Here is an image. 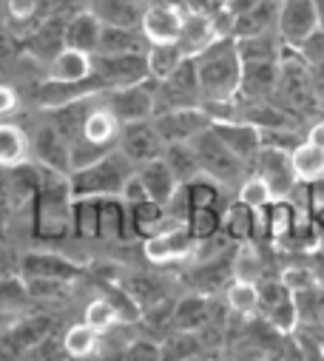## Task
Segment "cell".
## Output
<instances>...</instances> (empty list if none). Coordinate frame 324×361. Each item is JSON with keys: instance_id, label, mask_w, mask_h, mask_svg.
<instances>
[{"instance_id": "ee69618b", "label": "cell", "mask_w": 324, "mask_h": 361, "mask_svg": "<svg viewBox=\"0 0 324 361\" xmlns=\"http://www.w3.org/2000/svg\"><path fill=\"white\" fill-rule=\"evenodd\" d=\"M321 355H324V350H321Z\"/></svg>"}, {"instance_id": "484cf974", "label": "cell", "mask_w": 324, "mask_h": 361, "mask_svg": "<svg viewBox=\"0 0 324 361\" xmlns=\"http://www.w3.org/2000/svg\"><path fill=\"white\" fill-rule=\"evenodd\" d=\"M162 159H166V165L171 168V173L177 176L180 185H188L191 179L202 176L191 142H168L166 148H162Z\"/></svg>"}, {"instance_id": "52a82bcc", "label": "cell", "mask_w": 324, "mask_h": 361, "mask_svg": "<svg viewBox=\"0 0 324 361\" xmlns=\"http://www.w3.org/2000/svg\"><path fill=\"white\" fill-rule=\"evenodd\" d=\"M100 97L103 106L120 120V126L142 123L154 117V85H148V80L128 88H117V92H106Z\"/></svg>"}, {"instance_id": "44dd1931", "label": "cell", "mask_w": 324, "mask_h": 361, "mask_svg": "<svg viewBox=\"0 0 324 361\" xmlns=\"http://www.w3.org/2000/svg\"><path fill=\"white\" fill-rule=\"evenodd\" d=\"M219 35L216 29V18H205V15H185V23H182V35L177 40V46L182 49L185 60H194L199 57Z\"/></svg>"}, {"instance_id": "7a4b0ae2", "label": "cell", "mask_w": 324, "mask_h": 361, "mask_svg": "<svg viewBox=\"0 0 324 361\" xmlns=\"http://www.w3.org/2000/svg\"><path fill=\"white\" fill-rule=\"evenodd\" d=\"M71 188L68 176L37 162V194H35V233L43 239L63 236L71 228Z\"/></svg>"}, {"instance_id": "7c38bea8", "label": "cell", "mask_w": 324, "mask_h": 361, "mask_svg": "<svg viewBox=\"0 0 324 361\" xmlns=\"http://www.w3.org/2000/svg\"><path fill=\"white\" fill-rule=\"evenodd\" d=\"M182 23H185V15L180 12V6L151 4V6H145L142 18H139V32L151 46L154 43H177L182 35Z\"/></svg>"}, {"instance_id": "6da1fadb", "label": "cell", "mask_w": 324, "mask_h": 361, "mask_svg": "<svg viewBox=\"0 0 324 361\" xmlns=\"http://www.w3.org/2000/svg\"><path fill=\"white\" fill-rule=\"evenodd\" d=\"M242 66L245 60L239 54V46L228 37H216L199 57H194L199 94L213 103H228L239 92Z\"/></svg>"}, {"instance_id": "4fadbf2b", "label": "cell", "mask_w": 324, "mask_h": 361, "mask_svg": "<svg viewBox=\"0 0 324 361\" xmlns=\"http://www.w3.org/2000/svg\"><path fill=\"white\" fill-rule=\"evenodd\" d=\"M259 307L265 310L268 322L282 330V333H290L299 322V302L296 296L282 285V282H259Z\"/></svg>"}, {"instance_id": "ffe728a7", "label": "cell", "mask_w": 324, "mask_h": 361, "mask_svg": "<svg viewBox=\"0 0 324 361\" xmlns=\"http://www.w3.org/2000/svg\"><path fill=\"white\" fill-rule=\"evenodd\" d=\"M100 32H103V23L100 18L86 9V12H77L74 18L66 20V29H63V46L66 49H77V51H86V54H97V46H100Z\"/></svg>"}, {"instance_id": "3957f363", "label": "cell", "mask_w": 324, "mask_h": 361, "mask_svg": "<svg viewBox=\"0 0 324 361\" xmlns=\"http://www.w3.org/2000/svg\"><path fill=\"white\" fill-rule=\"evenodd\" d=\"M137 168L114 148L106 157H100L97 162L77 168L68 173V188L74 200H106V197H120L125 179L134 173Z\"/></svg>"}, {"instance_id": "4316f807", "label": "cell", "mask_w": 324, "mask_h": 361, "mask_svg": "<svg viewBox=\"0 0 324 361\" xmlns=\"http://www.w3.org/2000/svg\"><path fill=\"white\" fill-rule=\"evenodd\" d=\"M63 350L71 361H86L100 350V333L92 330L86 322H77L63 333Z\"/></svg>"}, {"instance_id": "ba28073f", "label": "cell", "mask_w": 324, "mask_h": 361, "mask_svg": "<svg viewBox=\"0 0 324 361\" xmlns=\"http://www.w3.org/2000/svg\"><path fill=\"white\" fill-rule=\"evenodd\" d=\"M162 148L166 142L159 140L156 128H154V120H142V123H128L120 128V137H117V151L137 168L142 162H151L156 157H162Z\"/></svg>"}, {"instance_id": "4dcf8cb0", "label": "cell", "mask_w": 324, "mask_h": 361, "mask_svg": "<svg viewBox=\"0 0 324 361\" xmlns=\"http://www.w3.org/2000/svg\"><path fill=\"white\" fill-rule=\"evenodd\" d=\"M262 279V259L251 245H242L236 250L233 259V282H248V285H259Z\"/></svg>"}, {"instance_id": "d6986e66", "label": "cell", "mask_w": 324, "mask_h": 361, "mask_svg": "<svg viewBox=\"0 0 324 361\" xmlns=\"http://www.w3.org/2000/svg\"><path fill=\"white\" fill-rule=\"evenodd\" d=\"M137 179L142 183L148 200L156 202V205H162V208H166V205L177 197V191H180L177 176L171 173V168L166 165V159H162V157L137 165Z\"/></svg>"}, {"instance_id": "ac0fdd59", "label": "cell", "mask_w": 324, "mask_h": 361, "mask_svg": "<svg viewBox=\"0 0 324 361\" xmlns=\"http://www.w3.org/2000/svg\"><path fill=\"white\" fill-rule=\"evenodd\" d=\"M54 333V319L51 316H23L18 322L9 324L6 336H4V350L20 355V353H29L35 350L40 341H46L49 336Z\"/></svg>"}, {"instance_id": "cb8c5ba5", "label": "cell", "mask_w": 324, "mask_h": 361, "mask_svg": "<svg viewBox=\"0 0 324 361\" xmlns=\"http://www.w3.org/2000/svg\"><path fill=\"white\" fill-rule=\"evenodd\" d=\"M92 12L100 18L103 26H139V18L145 12V6L139 0H94Z\"/></svg>"}, {"instance_id": "277c9868", "label": "cell", "mask_w": 324, "mask_h": 361, "mask_svg": "<svg viewBox=\"0 0 324 361\" xmlns=\"http://www.w3.org/2000/svg\"><path fill=\"white\" fill-rule=\"evenodd\" d=\"M92 77L100 82L103 94L151 80L145 51H137V54H94L92 57Z\"/></svg>"}, {"instance_id": "836d02e7", "label": "cell", "mask_w": 324, "mask_h": 361, "mask_svg": "<svg viewBox=\"0 0 324 361\" xmlns=\"http://www.w3.org/2000/svg\"><path fill=\"white\" fill-rule=\"evenodd\" d=\"M228 305H230L233 313L254 316L259 310V288L248 285V282H233L228 288Z\"/></svg>"}, {"instance_id": "30bf717a", "label": "cell", "mask_w": 324, "mask_h": 361, "mask_svg": "<svg viewBox=\"0 0 324 361\" xmlns=\"http://www.w3.org/2000/svg\"><path fill=\"white\" fill-rule=\"evenodd\" d=\"M197 250V236L191 233L188 225H171V228H162L156 233H151L145 239V256L156 264H166V262H177L185 259Z\"/></svg>"}, {"instance_id": "f1b7e54d", "label": "cell", "mask_w": 324, "mask_h": 361, "mask_svg": "<svg viewBox=\"0 0 324 361\" xmlns=\"http://www.w3.org/2000/svg\"><path fill=\"white\" fill-rule=\"evenodd\" d=\"M290 165H293V173H296V183L313 185L316 179L324 176V151L313 148L310 142H299L290 151Z\"/></svg>"}, {"instance_id": "5b68a950", "label": "cell", "mask_w": 324, "mask_h": 361, "mask_svg": "<svg viewBox=\"0 0 324 361\" xmlns=\"http://www.w3.org/2000/svg\"><path fill=\"white\" fill-rule=\"evenodd\" d=\"M191 148L197 154V162H199V171L202 176L213 179V183H233L242 171V159L208 128L202 131L199 137L191 140Z\"/></svg>"}, {"instance_id": "b9f144b4", "label": "cell", "mask_w": 324, "mask_h": 361, "mask_svg": "<svg viewBox=\"0 0 324 361\" xmlns=\"http://www.w3.org/2000/svg\"><path fill=\"white\" fill-rule=\"evenodd\" d=\"M304 142H310L313 148L324 151V123H316V126L307 131V140H304Z\"/></svg>"}, {"instance_id": "7bdbcfd3", "label": "cell", "mask_w": 324, "mask_h": 361, "mask_svg": "<svg viewBox=\"0 0 324 361\" xmlns=\"http://www.w3.org/2000/svg\"><path fill=\"white\" fill-rule=\"evenodd\" d=\"M191 361H202V358H191Z\"/></svg>"}, {"instance_id": "f35d334b", "label": "cell", "mask_w": 324, "mask_h": 361, "mask_svg": "<svg viewBox=\"0 0 324 361\" xmlns=\"http://www.w3.org/2000/svg\"><path fill=\"white\" fill-rule=\"evenodd\" d=\"M20 109V92L9 82H0V123H9L15 111Z\"/></svg>"}, {"instance_id": "1f68e13d", "label": "cell", "mask_w": 324, "mask_h": 361, "mask_svg": "<svg viewBox=\"0 0 324 361\" xmlns=\"http://www.w3.org/2000/svg\"><path fill=\"white\" fill-rule=\"evenodd\" d=\"M83 322H86L92 330H97L100 336L108 333V330H114V327L120 324L117 310L111 307V302H108L106 296H97L94 302L86 305V310H83Z\"/></svg>"}, {"instance_id": "9c48e42d", "label": "cell", "mask_w": 324, "mask_h": 361, "mask_svg": "<svg viewBox=\"0 0 324 361\" xmlns=\"http://www.w3.org/2000/svg\"><path fill=\"white\" fill-rule=\"evenodd\" d=\"M154 128L162 142H191L202 131L211 128V117L202 109H180V111H166L154 114Z\"/></svg>"}, {"instance_id": "f6af8a7d", "label": "cell", "mask_w": 324, "mask_h": 361, "mask_svg": "<svg viewBox=\"0 0 324 361\" xmlns=\"http://www.w3.org/2000/svg\"><path fill=\"white\" fill-rule=\"evenodd\" d=\"M321 179H324V176H321Z\"/></svg>"}, {"instance_id": "e0dca14e", "label": "cell", "mask_w": 324, "mask_h": 361, "mask_svg": "<svg viewBox=\"0 0 324 361\" xmlns=\"http://www.w3.org/2000/svg\"><path fill=\"white\" fill-rule=\"evenodd\" d=\"M211 131L242 159L251 162L262 148V131L245 120H211Z\"/></svg>"}, {"instance_id": "7402d4cb", "label": "cell", "mask_w": 324, "mask_h": 361, "mask_svg": "<svg viewBox=\"0 0 324 361\" xmlns=\"http://www.w3.org/2000/svg\"><path fill=\"white\" fill-rule=\"evenodd\" d=\"M92 77V54L77 51V49H60L49 60V77L54 82H83Z\"/></svg>"}, {"instance_id": "8992f818", "label": "cell", "mask_w": 324, "mask_h": 361, "mask_svg": "<svg viewBox=\"0 0 324 361\" xmlns=\"http://www.w3.org/2000/svg\"><path fill=\"white\" fill-rule=\"evenodd\" d=\"M83 267L66 253L57 250H23L18 259V276L26 279H49V282H74Z\"/></svg>"}, {"instance_id": "d6a6232c", "label": "cell", "mask_w": 324, "mask_h": 361, "mask_svg": "<svg viewBox=\"0 0 324 361\" xmlns=\"http://www.w3.org/2000/svg\"><path fill=\"white\" fill-rule=\"evenodd\" d=\"M273 202V191L268 188V183L262 176H248L245 183H242V188H239V205H245L248 211H262V208H268Z\"/></svg>"}, {"instance_id": "9a60e30c", "label": "cell", "mask_w": 324, "mask_h": 361, "mask_svg": "<svg viewBox=\"0 0 324 361\" xmlns=\"http://www.w3.org/2000/svg\"><path fill=\"white\" fill-rule=\"evenodd\" d=\"M29 142H32V154L37 157L40 165L57 171V173H71V157H68V142L66 137L49 123L43 120L32 134H29Z\"/></svg>"}, {"instance_id": "60d3db41", "label": "cell", "mask_w": 324, "mask_h": 361, "mask_svg": "<svg viewBox=\"0 0 324 361\" xmlns=\"http://www.w3.org/2000/svg\"><path fill=\"white\" fill-rule=\"evenodd\" d=\"M120 202L123 205H142V202H151L148 200V194H145V188H142V183L137 179V171L125 179V185H123V191H120Z\"/></svg>"}, {"instance_id": "74e56055", "label": "cell", "mask_w": 324, "mask_h": 361, "mask_svg": "<svg viewBox=\"0 0 324 361\" xmlns=\"http://www.w3.org/2000/svg\"><path fill=\"white\" fill-rule=\"evenodd\" d=\"M117 361H159V347L151 341H134L117 355Z\"/></svg>"}, {"instance_id": "603a6c76", "label": "cell", "mask_w": 324, "mask_h": 361, "mask_svg": "<svg viewBox=\"0 0 324 361\" xmlns=\"http://www.w3.org/2000/svg\"><path fill=\"white\" fill-rule=\"evenodd\" d=\"M26 162H32L29 131L15 123H0V168L15 171Z\"/></svg>"}, {"instance_id": "5bb4252c", "label": "cell", "mask_w": 324, "mask_h": 361, "mask_svg": "<svg viewBox=\"0 0 324 361\" xmlns=\"http://www.w3.org/2000/svg\"><path fill=\"white\" fill-rule=\"evenodd\" d=\"M279 32L290 46H301L318 29L316 0H285L279 9Z\"/></svg>"}, {"instance_id": "ab89813d", "label": "cell", "mask_w": 324, "mask_h": 361, "mask_svg": "<svg viewBox=\"0 0 324 361\" xmlns=\"http://www.w3.org/2000/svg\"><path fill=\"white\" fill-rule=\"evenodd\" d=\"M6 12L15 23H29L40 12V0H6Z\"/></svg>"}, {"instance_id": "f546056e", "label": "cell", "mask_w": 324, "mask_h": 361, "mask_svg": "<svg viewBox=\"0 0 324 361\" xmlns=\"http://www.w3.org/2000/svg\"><path fill=\"white\" fill-rule=\"evenodd\" d=\"M208 319H211V299L197 296V293L180 299L174 310V324L180 333H197L202 324H208Z\"/></svg>"}, {"instance_id": "2e32d148", "label": "cell", "mask_w": 324, "mask_h": 361, "mask_svg": "<svg viewBox=\"0 0 324 361\" xmlns=\"http://www.w3.org/2000/svg\"><path fill=\"white\" fill-rule=\"evenodd\" d=\"M120 120L103 106V97H97V103L92 106V111L86 114L83 126H80V134L74 142L92 145L97 151H114L117 148V137H120Z\"/></svg>"}, {"instance_id": "d590c367", "label": "cell", "mask_w": 324, "mask_h": 361, "mask_svg": "<svg viewBox=\"0 0 324 361\" xmlns=\"http://www.w3.org/2000/svg\"><path fill=\"white\" fill-rule=\"evenodd\" d=\"M194 353H197L194 336H180V338H171L168 344L159 347V361H191Z\"/></svg>"}, {"instance_id": "d4e9b609", "label": "cell", "mask_w": 324, "mask_h": 361, "mask_svg": "<svg viewBox=\"0 0 324 361\" xmlns=\"http://www.w3.org/2000/svg\"><path fill=\"white\" fill-rule=\"evenodd\" d=\"M145 63H148V77L154 82H162L185 63V54L177 43H154L145 49Z\"/></svg>"}, {"instance_id": "8d00e7d4", "label": "cell", "mask_w": 324, "mask_h": 361, "mask_svg": "<svg viewBox=\"0 0 324 361\" xmlns=\"http://www.w3.org/2000/svg\"><path fill=\"white\" fill-rule=\"evenodd\" d=\"M26 355H29V361H68V355H66V350H63V341L54 338V336H49L46 341H40V344H37L35 350H29Z\"/></svg>"}, {"instance_id": "e575fe53", "label": "cell", "mask_w": 324, "mask_h": 361, "mask_svg": "<svg viewBox=\"0 0 324 361\" xmlns=\"http://www.w3.org/2000/svg\"><path fill=\"white\" fill-rule=\"evenodd\" d=\"M282 285L290 293H310L318 285V279H316V274L310 267H287L282 274Z\"/></svg>"}, {"instance_id": "8fae6325", "label": "cell", "mask_w": 324, "mask_h": 361, "mask_svg": "<svg viewBox=\"0 0 324 361\" xmlns=\"http://www.w3.org/2000/svg\"><path fill=\"white\" fill-rule=\"evenodd\" d=\"M254 162H256V176H262L268 183V188L273 191V200H282L296 188V173H293L287 151L262 145L259 154L254 157Z\"/></svg>"}, {"instance_id": "83f0119b", "label": "cell", "mask_w": 324, "mask_h": 361, "mask_svg": "<svg viewBox=\"0 0 324 361\" xmlns=\"http://www.w3.org/2000/svg\"><path fill=\"white\" fill-rule=\"evenodd\" d=\"M142 32H134L128 26H103L97 54H137L142 51Z\"/></svg>"}]
</instances>
